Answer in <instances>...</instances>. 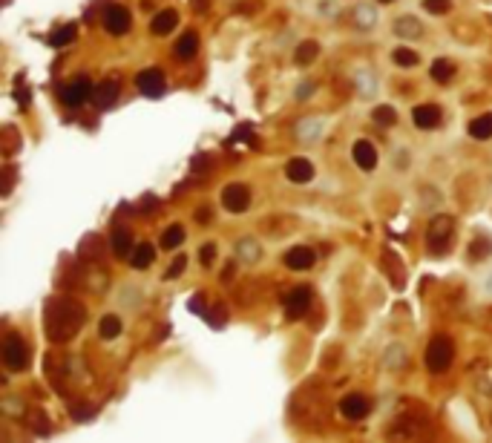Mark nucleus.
<instances>
[{
    "instance_id": "1",
    "label": "nucleus",
    "mask_w": 492,
    "mask_h": 443,
    "mask_svg": "<svg viewBox=\"0 0 492 443\" xmlns=\"http://www.w3.org/2000/svg\"><path fill=\"white\" fill-rule=\"evenodd\" d=\"M87 322V308L81 305L78 300H70V297H55L49 300L46 308H43V328H46V337L52 342H70L81 325Z\"/></svg>"
},
{
    "instance_id": "2",
    "label": "nucleus",
    "mask_w": 492,
    "mask_h": 443,
    "mask_svg": "<svg viewBox=\"0 0 492 443\" xmlns=\"http://www.w3.org/2000/svg\"><path fill=\"white\" fill-rule=\"evenodd\" d=\"M452 234H455V222L447 213H438L429 222V231H426V245H429V254L444 256L452 248Z\"/></svg>"
},
{
    "instance_id": "3",
    "label": "nucleus",
    "mask_w": 492,
    "mask_h": 443,
    "mask_svg": "<svg viewBox=\"0 0 492 443\" xmlns=\"http://www.w3.org/2000/svg\"><path fill=\"white\" fill-rule=\"evenodd\" d=\"M452 357H455V349H452V340L449 337H432L429 342V349H426V369L440 374V371H447L452 366Z\"/></svg>"
},
{
    "instance_id": "4",
    "label": "nucleus",
    "mask_w": 492,
    "mask_h": 443,
    "mask_svg": "<svg viewBox=\"0 0 492 443\" xmlns=\"http://www.w3.org/2000/svg\"><path fill=\"white\" fill-rule=\"evenodd\" d=\"M29 346L21 334H6L3 340V363L9 371H26L29 369Z\"/></svg>"
},
{
    "instance_id": "5",
    "label": "nucleus",
    "mask_w": 492,
    "mask_h": 443,
    "mask_svg": "<svg viewBox=\"0 0 492 443\" xmlns=\"http://www.w3.org/2000/svg\"><path fill=\"white\" fill-rule=\"evenodd\" d=\"M101 26L107 29V35H116V38H121V35H127V32H130V26H133V18H130V12H127L124 6H119V3H110V6L104 9Z\"/></svg>"
},
{
    "instance_id": "6",
    "label": "nucleus",
    "mask_w": 492,
    "mask_h": 443,
    "mask_svg": "<svg viewBox=\"0 0 492 443\" xmlns=\"http://www.w3.org/2000/svg\"><path fill=\"white\" fill-rule=\"evenodd\" d=\"M92 92H95V87L90 84V78H78V81H72V84H63L58 90L61 101L67 104V107H81L84 101H90Z\"/></svg>"
},
{
    "instance_id": "7",
    "label": "nucleus",
    "mask_w": 492,
    "mask_h": 443,
    "mask_svg": "<svg viewBox=\"0 0 492 443\" xmlns=\"http://www.w3.org/2000/svg\"><path fill=\"white\" fill-rule=\"evenodd\" d=\"M311 288L303 285V288H294L288 297H285V317L288 320H303L308 314V308H311Z\"/></svg>"
},
{
    "instance_id": "8",
    "label": "nucleus",
    "mask_w": 492,
    "mask_h": 443,
    "mask_svg": "<svg viewBox=\"0 0 492 443\" xmlns=\"http://www.w3.org/2000/svg\"><path fill=\"white\" fill-rule=\"evenodd\" d=\"M222 205L231 210V213H245V210H248V205H251V190H248V185H239V182L227 185V187L222 190Z\"/></svg>"
},
{
    "instance_id": "9",
    "label": "nucleus",
    "mask_w": 492,
    "mask_h": 443,
    "mask_svg": "<svg viewBox=\"0 0 492 443\" xmlns=\"http://www.w3.org/2000/svg\"><path fill=\"white\" fill-rule=\"evenodd\" d=\"M136 87H139L141 95H147V98H161V95H164V87H167V81H164V72H161V70H144V72H139V78H136Z\"/></svg>"
},
{
    "instance_id": "10",
    "label": "nucleus",
    "mask_w": 492,
    "mask_h": 443,
    "mask_svg": "<svg viewBox=\"0 0 492 443\" xmlns=\"http://www.w3.org/2000/svg\"><path fill=\"white\" fill-rule=\"evenodd\" d=\"M314 262H317V254L311 251V248H305V245H297V248H291L285 254V265L291 271H308Z\"/></svg>"
},
{
    "instance_id": "11",
    "label": "nucleus",
    "mask_w": 492,
    "mask_h": 443,
    "mask_svg": "<svg viewBox=\"0 0 492 443\" xmlns=\"http://www.w3.org/2000/svg\"><path fill=\"white\" fill-rule=\"evenodd\" d=\"M116 101H119V81H101L92 92V104L98 110H110Z\"/></svg>"
},
{
    "instance_id": "12",
    "label": "nucleus",
    "mask_w": 492,
    "mask_h": 443,
    "mask_svg": "<svg viewBox=\"0 0 492 443\" xmlns=\"http://www.w3.org/2000/svg\"><path fill=\"white\" fill-rule=\"evenodd\" d=\"M285 176L291 178L294 185H305L314 178V164H311L308 158H291L285 164Z\"/></svg>"
},
{
    "instance_id": "13",
    "label": "nucleus",
    "mask_w": 492,
    "mask_h": 443,
    "mask_svg": "<svg viewBox=\"0 0 492 443\" xmlns=\"http://www.w3.org/2000/svg\"><path fill=\"white\" fill-rule=\"evenodd\" d=\"M369 412V400L366 395H346L340 403V415L342 418H349V420H360V418H366Z\"/></svg>"
},
{
    "instance_id": "14",
    "label": "nucleus",
    "mask_w": 492,
    "mask_h": 443,
    "mask_svg": "<svg viewBox=\"0 0 492 443\" xmlns=\"http://www.w3.org/2000/svg\"><path fill=\"white\" fill-rule=\"evenodd\" d=\"M412 121H415V127H420V130H435V127L440 124V107H435V104H420V107H415V110H412Z\"/></svg>"
},
{
    "instance_id": "15",
    "label": "nucleus",
    "mask_w": 492,
    "mask_h": 443,
    "mask_svg": "<svg viewBox=\"0 0 492 443\" xmlns=\"http://www.w3.org/2000/svg\"><path fill=\"white\" fill-rule=\"evenodd\" d=\"M351 156H354V161H357L360 170H374V167H377V150L371 147V141H366V138H360V141L354 144Z\"/></svg>"
},
{
    "instance_id": "16",
    "label": "nucleus",
    "mask_w": 492,
    "mask_h": 443,
    "mask_svg": "<svg viewBox=\"0 0 492 443\" xmlns=\"http://www.w3.org/2000/svg\"><path fill=\"white\" fill-rule=\"evenodd\" d=\"M110 248H112V254L121 256V259L133 256V251H136V245H133V234H130L127 227H119V231L112 234V239H110Z\"/></svg>"
},
{
    "instance_id": "17",
    "label": "nucleus",
    "mask_w": 492,
    "mask_h": 443,
    "mask_svg": "<svg viewBox=\"0 0 492 443\" xmlns=\"http://www.w3.org/2000/svg\"><path fill=\"white\" fill-rule=\"evenodd\" d=\"M176 26H178V12L176 9H161L150 23V32L153 35H170Z\"/></svg>"
},
{
    "instance_id": "18",
    "label": "nucleus",
    "mask_w": 492,
    "mask_h": 443,
    "mask_svg": "<svg viewBox=\"0 0 492 443\" xmlns=\"http://www.w3.org/2000/svg\"><path fill=\"white\" fill-rule=\"evenodd\" d=\"M196 52H199V35H196V32H185V35L176 41V58L178 61H193Z\"/></svg>"
},
{
    "instance_id": "19",
    "label": "nucleus",
    "mask_w": 492,
    "mask_h": 443,
    "mask_svg": "<svg viewBox=\"0 0 492 443\" xmlns=\"http://www.w3.org/2000/svg\"><path fill=\"white\" fill-rule=\"evenodd\" d=\"M469 136L478 138V141L492 138V112H484V116H478V119L469 121Z\"/></svg>"
},
{
    "instance_id": "20",
    "label": "nucleus",
    "mask_w": 492,
    "mask_h": 443,
    "mask_svg": "<svg viewBox=\"0 0 492 443\" xmlns=\"http://www.w3.org/2000/svg\"><path fill=\"white\" fill-rule=\"evenodd\" d=\"M153 259H156V248L144 242V245H139V248L133 251V256H130V265H133L136 271H144V268L153 265Z\"/></svg>"
},
{
    "instance_id": "21",
    "label": "nucleus",
    "mask_w": 492,
    "mask_h": 443,
    "mask_svg": "<svg viewBox=\"0 0 492 443\" xmlns=\"http://www.w3.org/2000/svg\"><path fill=\"white\" fill-rule=\"evenodd\" d=\"M320 55V43L317 41H303L297 46V52H294V61H297V67H308V63H314Z\"/></svg>"
},
{
    "instance_id": "22",
    "label": "nucleus",
    "mask_w": 492,
    "mask_h": 443,
    "mask_svg": "<svg viewBox=\"0 0 492 443\" xmlns=\"http://www.w3.org/2000/svg\"><path fill=\"white\" fill-rule=\"evenodd\" d=\"M75 35H78V26H75V23H63V26H58V29L52 32V35H49V43L61 49V46L72 43V41H75Z\"/></svg>"
},
{
    "instance_id": "23",
    "label": "nucleus",
    "mask_w": 492,
    "mask_h": 443,
    "mask_svg": "<svg viewBox=\"0 0 492 443\" xmlns=\"http://www.w3.org/2000/svg\"><path fill=\"white\" fill-rule=\"evenodd\" d=\"M429 72H432V78L438 81V84H447V81H452V75H455V63L447 61V58H438Z\"/></svg>"
},
{
    "instance_id": "24",
    "label": "nucleus",
    "mask_w": 492,
    "mask_h": 443,
    "mask_svg": "<svg viewBox=\"0 0 492 443\" xmlns=\"http://www.w3.org/2000/svg\"><path fill=\"white\" fill-rule=\"evenodd\" d=\"M121 317H116V314H107L104 320H101V325H98V334H101L104 340H116L119 334H121Z\"/></svg>"
},
{
    "instance_id": "25",
    "label": "nucleus",
    "mask_w": 492,
    "mask_h": 443,
    "mask_svg": "<svg viewBox=\"0 0 492 443\" xmlns=\"http://www.w3.org/2000/svg\"><path fill=\"white\" fill-rule=\"evenodd\" d=\"M182 242H185V227L182 225H170L167 231H164V236H161V248L176 251Z\"/></svg>"
},
{
    "instance_id": "26",
    "label": "nucleus",
    "mask_w": 492,
    "mask_h": 443,
    "mask_svg": "<svg viewBox=\"0 0 492 443\" xmlns=\"http://www.w3.org/2000/svg\"><path fill=\"white\" fill-rule=\"evenodd\" d=\"M371 119H374V124H380V127H395L398 124V112H395V107L380 104V107H374Z\"/></svg>"
},
{
    "instance_id": "27",
    "label": "nucleus",
    "mask_w": 492,
    "mask_h": 443,
    "mask_svg": "<svg viewBox=\"0 0 492 443\" xmlns=\"http://www.w3.org/2000/svg\"><path fill=\"white\" fill-rule=\"evenodd\" d=\"M395 32H398L400 38H418L420 35V23L415 18H400L398 26H395Z\"/></svg>"
},
{
    "instance_id": "28",
    "label": "nucleus",
    "mask_w": 492,
    "mask_h": 443,
    "mask_svg": "<svg viewBox=\"0 0 492 443\" xmlns=\"http://www.w3.org/2000/svg\"><path fill=\"white\" fill-rule=\"evenodd\" d=\"M391 58H395L398 67H415V63H418V52H415V49H406V46L395 49V55H391Z\"/></svg>"
},
{
    "instance_id": "29",
    "label": "nucleus",
    "mask_w": 492,
    "mask_h": 443,
    "mask_svg": "<svg viewBox=\"0 0 492 443\" xmlns=\"http://www.w3.org/2000/svg\"><path fill=\"white\" fill-rule=\"evenodd\" d=\"M239 256L248 259V262L259 259V245H256L254 239H242V242H239Z\"/></svg>"
},
{
    "instance_id": "30",
    "label": "nucleus",
    "mask_w": 492,
    "mask_h": 443,
    "mask_svg": "<svg viewBox=\"0 0 492 443\" xmlns=\"http://www.w3.org/2000/svg\"><path fill=\"white\" fill-rule=\"evenodd\" d=\"M423 9L429 14H447L452 9V0H423Z\"/></svg>"
},
{
    "instance_id": "31",
    "label": "nucleus",
    "mask_w": 492,
    "mask_h": 443,
    "mask_svg": "<svg viewBox=\"0 0 492 443\" xmlns=\"http://www.w3.org/2000/svg\"><path fill=\"white\" fill-rule=\"evenodd\" d=\"M199 262L205 268H210L213 262H216V245H202V251H199Z\"/></svg>"
},
{
    "instance_id": "32",
    "label": "nucleus",
    "mask_w": 492,
    "mask_h": 443,
    "mask_svg": "<svg viewBox=\"0 0 492 443\" xmlns=\"http://www.w3.org/2000/svg\"><path fill=\"white\" fill-rule=\"evenodd\" d=\"M185 268H187V259H185V256H176V259H173V265L167 268V274H164V280H176V276L182 274Z\"/></svg>"
},
{
    "instance_id": "33",
    "label": "nucleus",
    "mask_w": 492,
    "mask_h": 443,
    "mask_svg": "<svg viewBox=\"0 0 492 443\" xmlns=\"http://www.w3.org/2000/svg\"><path fill=\"white\" fill-rule=\"evenodd\" d=\"M12 187H14V167L6 164V170H3V196H9Z\"/></svg>"
},
{
    "instance_id": "34",
    "label": "nucleus",
    "mask_w": 492,
    "mask_h": 443,
    "mask_svg": "<svg viewBox=\"0 0 492 443\" xmlns=\"http://www.w3.org/2000/svg\"><path fill=\"white\" fill-rule=\"evenodd\" d=\"M210 219H213V210H210V207H199V213H196V222L205 225V222H210Z\"/></svg>"
},
{
    "instance_id": "35",
    "label": "nucleus",
    "mask_w": 492,
    "mask_h": 443,
    "mask_svg": "<svg viewBox=\"0 0 492 443\" xmlns=\"http://www.w3.org/2000/svg\"><path fill=\"white\" fill-rule=\"evenodd\" d=\"M207 6H210V0H193V9L199 12V14H202V12H207Z\"/></svg>"
},
{
    "instance_id": "36",
    "label": "nucleus",
    "mask_w": 492,
    "mask_h": 443,
    "mask_svg": "<svg viewBox=\"0 0 492 443\" xmlns=\"http://www.w3.org/2000/svg\"><path fill=\"white\" fill-rule=\"evenodd\" d=\"M18 101H21V104H23V107H26V104H29V90H23V92H21V90H18Z\"/></svg>"
},
{
    "instance_id": "37",
    "label": "nucleus",
    "mask_w": 492,
    "mask_h": 443,
    "mask_svg": "<svg viewBox=\"0 0 492 443\" xmlns=\"http://www.w3.org/2000/svg\"><path fill=\"white\" fill-rule=\"evenodd\" d=\"M231 276H234V265H227V268H225V274H222V280L227 282V280H231Z\"/></svg>"
},
{
    "instance_id": "38",
    "label": "nucleus",
    "mask_w": 492,
    "mask_h": 443,
    "mask_svg": "<svg viewBox=\"0 0 492 443\" xmlns=\"http://www.w3.org/2000/svg\"><path fill=\"white\" fill-rule=\"evenodd\" d=\"M377 3H391V0H377Z\"/></svg>"
}]
</instances>
